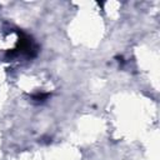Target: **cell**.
<instances>
[{"label":"cell","instance_id":"6da1fadb","mask_svg":"<svg viewBox=\"0 0 160 160\" xmlns=\"http://www.w3.org/2000/svg\"><path fill=\"white\" fill-rule=\"evenodd\" d=\"M18 54H24L28 58H35L36 54H38V46L24 32H19V40H18L16 48L10 50V51H8L6 56L12 58V56H16Z\"/></svg>","mask_w":160,"mask_h":160},{"label":"cell","instance_id":"7a4b0ae2","mask_svg":"<svg viewBox=\"0 0 160 160\" xmlns=\"http://www.w3.org/2000/svg\"><path fill=\"white\" fill-rule=\"evenodd\" d=\"M49 96H50L49 92H38V94H34V95H32V99L36 100V101H44V100H46Z\"/></svg>","mask_w":160,"mask_h":160}]
</instances>
